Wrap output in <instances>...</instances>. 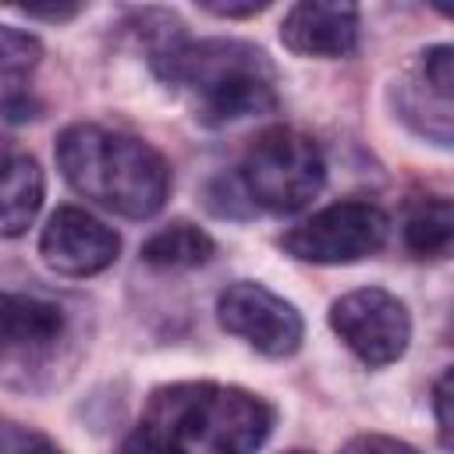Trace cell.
<instances>
[{"mask_svg":"<svg viewBox=\"0 0 454 454\" xmlns=\"http://www.w3.org/2000/svg\"><path fill=\"white\" fill-rule=\"evenodd\" d=\"M145 39L153 71L188 96L195 121L220 128L277 106V67L262 46L245 39L195 43L174 14H160V28H145Z\"/></svg>","mask_w":454,"mask_h":454,"instance_id":"cell-1","label":"cell"},{"mask_svg":"<svg viewBox=\"0 0 454 454\" xmlns=\"http://www.w3.org/2000/svg\"><path fill=\"white\" fill-rule=\"evenodd\" d=\"M277 411L259 394L188 380L156 387L138 419L145 454H255L273 433Z\"/></svg>","mask_w":454,"mask_h":454,"instance_id":"cell-2","label":"cell"},{"mask_svg":"<svg viewBox=\"0 0 454 454\" xmlns=\"http://www.w3.org/2000/svg\"><path fill=\"white\" fill-rule=\"evenodd\" d=\"M57 163L78 195L128 220L160 213L170 195V163L145 138L121 128H64L57 138Z\"/></svg>","mask_w":454,"mask_h":454,"instance_id":"cell-3","label":"cell"},{"mask_svg":"<svg viewBox=\"0 0 454 454\" xmlns=\"http://www.w3.org/2000/svg\"><path fill=\"white\" fill-rule=\"evenodd\" d=\"M71 344L64 305L43 294L0 291V387L46 390Z\"/></svg>","mask_w":454,"mask_h":454,"instance_id":"cell-4","label":"cell"},{"mask_svg":"<svg viewBox=\"0 0 454 454\" xmlns=\"http://www.w3.org/2000/svg\"><path fill=\"white\" fill-rule=\"evenodd\" d=\"M326 181V163L319 145L287 124L259 131L238 170V184L252 206L270 213H298L309 206Z\"/></svg>","mask_w":454,"mask_h":454,"instance_id":"cell-5","label":"cell"},{"mask_svg":"<svg viewBox=\"0 0 454 454\" xmlns=\"http://www.w3.org/2000/svg\"><path fill=\"white\" fill-rule=\"evenodd\" d=\"M387 234H390V220L380 206L348 199L291 227L280 238V245L287 255L301 262L340 266V262H358V259L376 255L387 245Z\"/></svg>","mask_w":454,"mask_h":454,"instance_id":"cell-6","label":"cell"},{"mask_svg":"<svg viewBox=\"0 0 454 454\" xmlns=\"http://www.w3.org/2000/svg\"><path fill=\"white\" fill-rule=\"evenodd\" d=\"M330 326L369 369L397 362L411 340L404 301L383 287H358L340 294L330 305Z\"/></svg>","mask_w":454,"mask_h":454,"instance_id":"cell-7","label":"cell"},{"mask_svg":"<svg viewBox=\"0 0 454 454\" xmlns=\"http://www.w3.org/2000/svg\"><path fill=\"white\" fill-rule=\"evenodd\" d=\"M216 319L266 358H287L301 348L305 323L291 301L255 280H234L216 298Z\"/></svg>","mask_w":454,"mask_h":454,"instance_id":"cell-8","label":"cell"},{"mask_svg":"<svg viewBox=\"0 0 454 454\" xmlns=\"http://www.w3.org/2000/svg\"><path fill=\"white\" fill-rule=\"evenodd\" d=\"M450 96H454V50L447 43L422 50L394 82V106L401 121L426 142L450 145Z\"/></svg>","mask_w":454,"mask_h":454,"instance_id":"cell-9","label":"cell"},{"mask_svg":"<svg viewBox=\"0 0 454 454\" xmlns=\"http://www.w3.org/2000/svg\"><path fill=\"white\" fill-rule=\"evenodd\" d=\"M117 252V231L78 206H60L39 234V255L60 277H96L114 266Z\"/></svg>","mask_w":454,"mask_h":454,"instance_id":"cell-10","label":"cell"},{"mask_svg":"<svg viewBox=\"0 0 454 454\" xmlns=\"http://www.w3.org/2000/svg\"><path fill=\"white\" fill-rule=\"evenodd\" d=\"M280 43L301 57H348L358 46V7L301 0L284 14Z\"/></svg>","mask_w":454,"mask_h":454,"instance_id":"cell-11","label":"cell"},{"mask_svg":"<svg viewBox=\"0 0 454 454\" xmlns=\"http://www.w3.org/2000/svg\"><path fill=\"white\" fill-rule=\"evenodd\" d=\"M43 170L39 163L14 149L11 160L0 167V238H18L32 227L43 206Z\"/></svg>","mask_w":454,"mask_h":454,"instance_id":"cell-12","label":"cell"},{"mask_svg":"<svg viewBox=\"0 0 454 454\" xmlns=\"http://www.w3.org/2000/svg\"><path fill=\"white\" fill-rule=\"evenodd\" d=\"M213 255H216V241L192 220H174L142 245V259L156 270H195L206 266Z\"/></svg>","mask_w":454,"mask_h":454,"instance_id":"cell-13","label":"cell"},{"mask_svg":"<svg viewBox=\"0 0 454 454\" xmlns=\"http://www.w3.org/2000/svg\"><path fill=\"white\" fill-rule=\"evenodd\" d=\"M454 241V206L450 199H422L411 206L404 220V245L415 259H440Z\"/></svg>","mask_w":454,"mask_h":454,"instance_id":"cell-14","label":"cell"},{"mask_svg":"<svg viewBox=\"0 0 454 454\" xmlns=\"http://www.w3.org/2000/svg\"><path fill=\"white\" fill-rule=\"evenodd\" d=\"M43 60V43L14 25H0V82L25 78Z\"/></svg>","mask_w":454,"mask_h":454,"instance_id":"cell-15","label":"cell"},{"mask_svg":"<svg viewBox=\"0 0 454 454\" xmlns=\"http://www.w3.org/2000/svg\"><path fill=\"white\" fill-rule=\"evenodd\" d=\"M0 454H64L46 433L0 415Z\"/></svg>","mask_w":454,"mask_h":454,"instance_id":"cell-16","label":"cell"},{"mask_svg":"<svg viewBox=\"0 0 454 454\" xmlns=\"http://www.w3.org/2000/svg\"><path fill=\"white\" fill-rule=\"evenodd\" d=\"M340 454H419L411 443L397 440V436H383V433H362L355 440H348L340 447Z\"/></svg>","mask_w":454,"mask_h":454,"instance_id":"cell-17","label":"cell"},{"mask_svg":"<svg viewBox=\"0 0 454 454\" xmlns=\"http://www.w3.org/2000/svg\"><path fill=\"white\" fill-rule=\"evenodd\" d=\"M433 408H436V433H440V447H443V450H450V369L436 380Z\"/></svg>","mask_w":454,"mask_h":454,"instance_id":"cell-18","label":"cell"},{"mask_svg":"<svg viewBox=\"0 0 454 454\" xmlns=\"http://www.w3.org/2000/svg\"><path fill=\"white\" fill-rule=\"evenodd\" d=\"M202 7L206 11H213V14H220V18H248V14H259V11H266L270 4L266 0H248V4H213V0H202Z\"/></svg>","mask_w":454,"mask_h":454,"instance_id":"cell-19","label":"cell"},{"mask_svg":"<svg viewBox=\"0 0 454 454\" xmlns=\"http://www.w3.org/2000/svg\"><path fill=\"white\" fill-rule=\"evenodd\" d=\"M0 110H4V117H11V121H28V117H35V99H28L25 92L21 96H14V99H4L0 103Z\"/></svg>","mask_w":454,"mask_h":454,"instance_id":"cell-20","label":"cell"},{"mask_svg":"<svg viewBox=\"0 0 454 454\" xmlns=\"http://www.w3.org/2000/svg\"><path fill=\"white\" fill-rule=\"evenodd\" d=\"M82 7L78 4H64V7H21V14H28V18H46V21H67V18H74Z\"/></svg>","mask_w":454,"mask_h":454,"instance_id":"cell-21","label":"cell"},{"mask_svg":"<svg viewBox=\"0 0 454 454\" xmlns=\"http://www.w3.org/2000/svg\"><path fill=\"white\" fill-rule=\"evenodd\" d=\"M11 153H14V145H11L7 138H0V167H4L7 160H11Z\"/></svg>","mask_w":454,"mask_h":454,"instance_id":"cell-22","label":"cell"},{"mask_svg":"<svg viewBox=\"0 0 454 454\" xmlns=\"http://www.w3.org/2000/svg\"><path fill=\"white\" fill-rule=\"evenodd\" d=\"M284 454H312V450H284Z\"/></svg>","mask_w":454,"mask_h":454,"instance_id":"cell-23","label":"cell"}]
</instances>
